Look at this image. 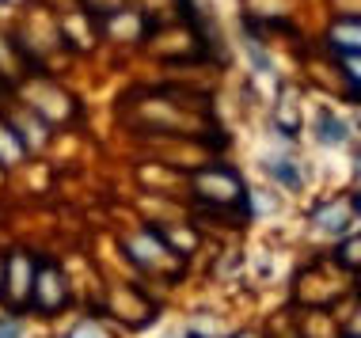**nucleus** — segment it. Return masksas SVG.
Masks as SVG:
<instances>
[{"label":"nucleus","instance_id":"obj_1","mask_svg":"<svg viewBox=\"0 0 361 338\" xmlns=\"http://www.w3.org/2000/svg\"><path fill=\"white\" fill-rule=\"evenodd\" d=\"M194 187H198L202 198L221 201V206H232V201L243 198V182H240L236 171H228V168H209V171H202V175L194 179Z\"/></svg>","mask_w":361,"mask_h":338},{"label":"nucleus","instance_id":"obj_4","mask_svg":"<svg viewBox=\"0 0 361 338\" xmlns=\"http://www.w3.org/2000/svg\"><path fill=\"white\" fill-rule=\"evenodd\" d=\"M8 266H12V277H8V285H12V289H8V293H12V301L19 304V301H27V296L35 293L31 263H27L23 255H16V258H12V263H8Z\"/></svg>","mask_w":361,"mask_h":338},{"label":"nucleus","instance_id":"obj_2","mask_svg":"<svg viewBox=\"0 0 361 338\" xmlns=\"http://www.w3.org/2000/svg\"><path fill=\"white\" fill-rule=\"evenodd\" d=\"M331 46H335L343 57H354L361 54V15H346V19H338L335 27H331Z\"/></svg>","mask_w":361,"mask_h":338},{"label":"nucleus","instance_id":"obj_3","mask_svg":"<svg viewBox=\"0 0 361 338\" xmlns=\"http://www.w3.org/2000/svg\"><path fill=\"white\" fill-rule=\"evenodd\" d=\"M35 289L42 293V301H38L42 308H61L65 304V282H61V274H57V270L46 266L42 274L35 277Z\"/></svg>","mask_w":361,"mask_h":338},{"label":"nucleus","instance_id":"obj_6","mask_svg":"<svg viewBox=\"0 0 361 338\" xmlns=\"http://www.w3.org/2000/svg\"><path fill=\"white\" fill-rule=\"evenodd\" d=\"M316 130H319V141H324V144H343L346 141V122L335 118L331 111H324L316 118Z\"/></svg>","mask_w":361,"mask_h":338},{"label":"nucleus","instance_id":"obj_5","mask_svg":"<svg viewBox=\"0 0 361 338\" xmlns=\"http://www.w3.org/2000/svg\"><path fill=\"white\" fill-rule=\"evenodd\" d=\"M316 225L324 232H343L350 225V206H346V201H331V206H324L316 213Z\"/></svg>","mask_w":361,"mask_h":338},{"label":"nucleus","instance_id":"obj_8","mask_svg":"<svg viewBox=\"0 0 361 338\" xmlns=\"http://www.w3.org/2000/svg\"><path fill=\"white\" fill-rule=\"evenodd\" d=\"M343 263L346 266H361V239H350L343 247Z\"/></svg>","mask_w":361,"mask_h":338},{"label":"nucleus","instance_id":"obj_9","mask_svg":"<svg viewBox=\"0 0 361 338\" xmlns=\"http://www.w3.org/2000/svg\"><path fill=\"white\" fill-rule=\"evenodd\" d=\"M343 65H346V76H350V80H354L357 88H361V54H354V57H343Z\"/></svg>","mask_w":361,"mask_h":338},{"label":"nucleus","instance_id":"obj_7","mask_svg":"<svg viewBox=\"0 0 361 338\" xmlns=\"http://www.w3.org/2000/svg\"><path fill=\"white\" fill-rule=\"evenodd\" d=\"M270 171H274V175L286 182V187H300V175L289 168V160H274V163H270Z\"/></svg>","mask_w":361,"mask_h":338}]
</instances>
